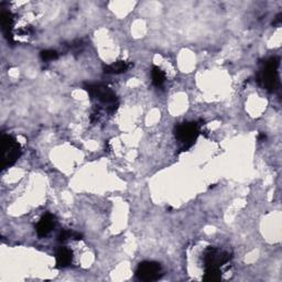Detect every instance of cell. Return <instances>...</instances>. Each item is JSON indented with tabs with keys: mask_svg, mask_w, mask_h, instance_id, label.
I'll return each instance as SVG.
<instances>
[{
	"mask_svg": "<svg viewBox=\"0 0 282 282\" xmlns=\"http://www.w3.org/2000/svg\"><path fill=\"white\" fill-rule=\"evenodd\" d=\"M1 28L4 35H11V29L13 26V16L10 11H1Z\"/></svg>",
	"mask_w": 282,
	"mask_h": 282,
	"instance_id": "30bf717a",
	"label": "cell"
},
{
	"mask_svg": "<svg viewBox=\"0 0 282 282\" xmlns=\"http://www.w3.org/2000/svg\"><path fill=\"white\" fill-rule=\"evenodd\" d=\"M222 272L220 269H205L204 280L205 281H218L221 280Z\"/></svg>",
	"mask_w": 282,
	"mask_h": 282,
	"instance_id": "7c38bea8",
	"label": "cell"
},
{
	"mask_svg": "<svg viewBox=\"0 0 282 282\" xmlns=\"http://www.w3.org/2000/svg\"><path fill=\"white\" fill-rule=\"evenodd\" d=\"M88 94L92 97H95L103 104H107V105H111L113 111H115L117 106H115V103H117V96L116 94L113 92V90L107 87L105 85L102 84H94V85H88L87 87Z\"/></svg>",
	"mask_w": 282,
	"mask_h": 282,
	"instance_id": "5b68a950",
	"label": "cell"
},
{
	"mask_svg": "<svg viewBox=\"0 0 282 282\" xmlns=\"http://www.w3.org/2000/svg\"><path fill=\"white\" fill-rule=\"evenodd\" d=\"M21 156V148L18 141L10 135L1 137V168L8 169L18 161Z\"/></svg>",
	"mask_w": 282,
	"mask_h": 282,
	"instance_id": "7a4b0ae2",
	"label": "cell"
},
{
	"mask_svg": "<svg viewBox=\"0 0 282 282\" xmlns=\"http://www.w3.org/2000/svg\"><path fill=\"white\" fill-rule=\"evenodd\" d=\"M40 56L42 58V61L50 62L56 60L58 57V54L56 51H54V50H44V51L40 53Z\"/></svg>",
	"mask_w": 282,
	"mask_h": 282,
	"instance_id": "4fadbf2b",
	"label": "cell"
},
{
	"mask_svg": "<svg viewBox=\"0 0 282 282\" xmlns=\"http://www.w3.org/2000/svg\"><path fill=\"white\" fill-rule=\"evenodd\" d=\"M230 260V254L215 247H208L204 253L205 269H220Z\"/></svg>",
	"mask_w": 282,
	"mask_h": 282,
	"instance_id": "277c9868",
	"label": "cell"
},
{
	"mask_svg": "<svg viewBox=\"0 0 282 282\" xmlns=\"http://www.w3.org/2000/svg\"><path fill=\"white\" fill-rule=\"evenodd\" d=\"M136 275L142 281H156L161 278L162 268L156 261H143L138 266Z\"/></svg>",
	"mask_w": 282,
	"mask_h": 282,
	"instance_id": "8992f818",
	"label": "cell"
},
{
	"mask_svg": "<svg viewBox=\"0 0 282 282\" xmlns=\"http://www.w3.org/2000/svg\"><path fill=\"white\" fill-rule=\"evenodd\" d=\"M131 66H133L131 63L125 61H118L116 63H113L111 65H106L104 67V72L107 73V74H121V73L128 71Z\"/></svg>",
	"mask_w": 282,
	"mask_h": 282,
	"instance_id": "9c48e42d",
	"label": "cell"
},
{
	"mask_svg": "<svg viewBox=\"0 0 282 282\" xmlns=\"http://www.w3.org/2000/svg\"><path fill=\"white\" fill-rule=\"evenodd\" d=\"M258 139L260 140V141H263V140H266V139H267V136H266L265 134H260V135H259Z\"/></svg>",
	"mask_w": 282,
	"mask_h": 282,
	"instance_id": "9a60e30c",
	"label": "cell"
},
{
	"mask_svg": "<svg viewBox=\"0 0 282 282\" xmlns=\"http://www.w3.org/2000/svg\"><path fill=\"white\" fill-rule=\"evenodd\" d=\"M151 76H152V83L156 87H161L165 84L166 82V74L160 67L153 66L151 71Z\"/></svg>",
	"mask_w": 282,
	"mask_h": 282,
	"instance_id": "8fae6325",
	"label": "cell"
},
{
	"mask_svg": "<svg viewBox=\"0 0 282 282\" xmlns=\"http://www.w3.org/2000/svg\"><path fill=\"white\" fill-rule=\"evenodd\" d=\"M73 260V254L69 248L60 247L56 254V262L57 268L69 267Z\"/></svg>",
	"mask_w": 282,
	"mask_h": 282,
	"instance_id": "ba28073f",
	"label": "cell"
},
{
	"mask_svg": "<svg viewBox=\"0 0 282 282\" xmlns=\"http://www.w3.org/2000/svg\"><path fill=\"white\" fill-rule=\"evenodd\" d=\"M281 13H279L278 16L276 17V20L274 21V26H279L280 25V22H281Z\"/></svg>",
	"mask_w": 282,
	"mask_h": 282,
	"instance_id": "5bb4252c",
	"label": "cell"
},
{
	"mask_svg": "<svg viewBox=\"0 0 282 282\" xmlns=\"http://www.w3.org/2000/svg\"><path fill=\"white\" fill-rule=\"evenodd\" d=\"M280 58L274 56L267 60L262 69L257 75V82L262 88L268 92H275L279 87V73Z\"/></svg>",
	"mask_w": 282,
	"mask_h": 282,
	"instance_id": "6da1fadb",
	"label": "cell"
},
{
	"mask_svg": "<svg viewBox=\"0 0 282 282\" xmlns=\"http://www.w3.org/2000/svg\"><path fill=\"white\" fill-rule=\"evenodd\" d=\"M175 138L183 143L182 151H186L189 148L192 147L195 140L199 135V126L197 122H183L175 127L174 129Z\"/></svg>",
	"mask_w": 282,
	"mask_h": 282,
	"instance_id": "3957f363",
	"label": "cell"
},
{
	"mask_svg": "<svg viewBox=\"0 0 282 282\" xmlns=\"http://www.w3.org/2000/svg\"><path fill=\"white\" fill-rule=\"evenodd\" d=\"M56 225V216L50 213H47L45 215L41 217V220L38 222V224L35 226V231L39 237H45V236H48L51 233Z\"/></svg>",
	"mask_w": 282,
	"mask_h": 282,
	"instance_id": "52a82bcc",
	"label": "cell"
}]
</instances>
